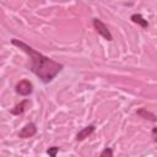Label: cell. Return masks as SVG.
<instances>
[{"label": "cell", "mask_w": 157, "mask_h": 157, "mask_svg": "<svg viewBox=\"0 0 157 157\" xmlns=\"http://www.w3.org/2000/svg\"><path fill=\"white\" fill-rule=\"evenodd\" d=\"M94 125H88V126H85L83 129H81L78 132H77V135H76V140L77 141H82V140H85L86 137H88L93 131H94Z\"/></svg>", "instance_id": "obj_6"}, {"label": "cell", "mask_w": 157, "mask_h": 157, "mask_svg": "<svg viewBox=\"0 0 157 157\" xmlns=\"http://www.w3.org/2000/svg\"><path fill=\"white\" fill-rule=\"evenodd\" d=\"M29 104H31L29 99H23L22 102H20L18 104H16V105L10 110V113L13 114V115H20V114H22V113L27 109V107H28Z\"/></svg>", "instance_id": "obj_5"}, {"label": "cell", "mask_w": 157, "mask_h": 157, "mask_svg": "<svg viewBox=\"0 0 157 157\" xmlns=\"http://www.w3.org/2000/svg\"><path fill=\"white\" fill-rule=\"evenodd\" d=\"M32 91H33V85L28 80H21L16 85V92L21 96H28L32 93Z\"/></svg>", "instance_id": "obj_3"}, {"label": "cell", "mask_w": 157, "mask_h": 157, "mask_svg": "<svg viewBox=\"0 0 157 157\" xmlns=\"http://www.w3.org/2000/svg\"><path fill=\"white\" fill-rule=\"evenodd\" d=\"M93 27H94L96 32L99 36H102L104 39H107V40H112L113 39V36H112L110 31L108 29V27L99 18H93Z\"/></svg>", "instance_id": "obj_2"}, {"label": "cell", "mask_w": 157, "mask_h": 157, "mask_svg": "<svg viewBox=\"0 0 157 157\" xmlns=\"http://www.w3.org/2000/svg\"><path fill=\"white\" fill-rule=\"evenodd\" d=\"M11 43L13 45H16L17 48L22 49L29 58V63H28V67L29 70L38 76L44 83L50 82L61 70H63V64L43 55L42 53L37 52L36 49H33L32 47H29L28 44H26L25 42L20 40V39H12Z\"/></svg>", "instance_id": "obj_1"}, {"label": "cell", "mask_w": 157, "mask_h": 157, "mask_svg": "<svg viewBox=\"0 0 157 157\" xmlns=\"http://www.w3.org/2000/svg\"><path fill=\"white\" fill-rule=\"evenodd\" d=\"M156 131H157V128H153V129H152V137H153V141H155V142L157 141V137H156Z\"/></svg>", "instance_id": "obj_11"}, {"label": "cell", "mask_w": 157, "mask_h": 157, "mask_svg": "<svg viewBox=\"0 0 157 157\" xmlns=\"http://www.w3.org/2000/svg\"><path fill=\"white\" fill-rule=\"evenodd\" d=\"M47 152H48V155H49V157H56V153L59 152V147H56V146H53V147H49V148L47 150Z\"/></svg>", "instance_id": "obj_9"}, {"label": "cell", "mask_w": 157, "mask_h": 157, "mask_svg": "<svg viewBox=\"0 0 157 157\" xmlns=\"http://www.w3.org/2000/svg\"><path fill=\"white\" fill-rule=\"evenodd\" d=\"M136 114L139 115V117H141V118H144V119H147V120H151V121H156L157 119H156V115L153 114V113H151V112H148L146 108H141V109H139L137 112H136Z\"/></svg>", "instance_id": "obj_7"}, {"label": "cell", "mask_w": 157, "mask_h": 157, "mask_svg": "<svg viewBox=\"0 0 157 157\" xmlns=\"http://www.w3.org/2000/svg\"><path fill=\"white\" fill-rule=\"evenodd\" d=\"M99 157H113V151H112V148L105 147V148H104V150L101 152Z\"/></svg>", "instance_id": "obj_10"}, {"label": "cell", "mask_w": 157, "mask_h": 157, "mask_svg": "<svg viewBox=\"0 0 157 157\" xmlns=\"http://www.w3.org/2000/svg\"><path fill=\"white\" fill-rule=\"evenodd\" d=\"M37 132V126L34 123H27L18 132V137L21 139H28V137H32L33 135H36Z\"/></svg>", "instance_id": "obj_4"}, {"label": "cell", "mask_w": 157, "mask_h": 157, "mask_svg": "<svg viewBox=\"0 0 157 157\" xmlns=\"http://www.w3.org/2000/svg\"><path fill=\"white\" fill-rule=\"evenodd\" d=\"M130 20H131L132 22H135V23L140 25L142 28L148 27V22H147V20H145V18H144V17H142L140 13H134V15H131Z\"/></svg>", "instance_id": "obj_8"}]
</instances>
